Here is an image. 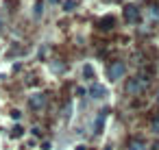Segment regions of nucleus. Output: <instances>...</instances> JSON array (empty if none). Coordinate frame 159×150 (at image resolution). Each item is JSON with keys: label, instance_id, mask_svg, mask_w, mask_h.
Listing matches in <instances>:
<instances>
[{"label": "nucleus", "instance_id": "obj_13", "mask_svg": "<svg viewBox=\"0 0 159 150\" xmlns=\"http://www.w3.org/2000/svg\"><path fill=\"white\" fill-rule=\"evenodd\" d=\"M157 102H159V94H157Z\"/></svg>", "mask_w": 159, "mask_h": 150}, {"label": "nucleus", "instance_id": "obj_4", "mask_svg": "<svg viewBox=\"0 0 159 150\" xmlns=\"http://www.w3.org/2000/svg\"><path fill=\"white\" fill-rule=\"evenodd\" d=\"M124 18H126L129 22H137V20H139V11H137V7L129 5V7L124 9Z\"/></svg>", "mask_w": 159, "mask_h": 150}, {"label": "nucleus", "instance_id": "obj_11", "mask_svg": "<svg viewBox=\"0 0 159 150\" xmlns=\"http://www.w3.org/2000/svg\"><path fill=\"white\" fill-rule=\"evenodd\" d=\"M2 26H5V20H2V13H0V31H2Z\"/></svg>", "mask_w": 159, "mask_h": 150}, {"label": "nucleus", "instance_id": "obj_7", "mask_svg": "<svg viewBox=\"0 0 159 150\" xmlns=\"http://www.w3.org/2000/svg\"><path fill=\"white\" fill-rule=\"evenodd\" d=\"M63 7H66V11H72V9H74V0H68Z\"/></svg>", "mask_w": 159, "mask_h": 150}, {"label": "nucleus", "instance_id": "obj_1", "mask_svg": "<svg viewBox=\"0 0 159 150\" xmlns=\"http://www.w3.org/2000/svg\"><path fill=\"white\" fill-rule=\"evenodd\" d=\"M144 89H146V81L139 78V76L129 78V83H126V87H124V91H126L129 96H137V94H142Z\"/></svg>", "mask_w": 159, "mask_h": 150}, {"label": "nucleus", "instance_id": "obj_10", "mask_svg": "<svg viewBox=\"0 0 159 150\" xmlns=\"http://www.w3.org/2000/svg\"><path fill=\"white\" fill-rule=\"evenodd\" d=\"M20 135H22V128H20V126H18V128H16V130H13V137H20Z\"/></svg>", "mask_w": 159, "mask_h": 150}, {"label": "nucleus", "instance_id": "obj_12", "mask_svg": "<svg viewBox=\"0 0 159 150\" xmlns=\"http://www.w3.org/2000/svg\"><path fill=\"white\" fill-rule=\"evenodd\" d=\"M50 2H59V0H50Z\"/></svg>", "mask_w": 159, "mask_h": 150}, {"label": "nucleus", "instance_id": "obj_9", "mask_svg": "<svg viewBox=\"0 0 159 150\" xmlns=\"http://www.w3.org/2000/svg\"><path fill=\"white\" fill-rule=\"evenodd\" d=\"M83 72H85V76H92V65H85Z\"/></svg>", "mask_w": 159, "mask_h": 150}, {"label": "nucleus", "instance_id": "obj_6", "mask_svg": "<svg viewBox=\"0 0 159 150\" xmlns=\"http://www.w3.org/2000/svg\"><path fill=\"white\" fill-rule=\"evenodd\" d=\"M126 150H146V148H144V143H142V141H137V139H135V141H131V143L126 146Z\"/></svg>", "mask_w": 159, "mask_h": 150}, {"label": "nucleus", "instance_id": "obj_2", "mask_svg": "<svg viewBox=\"0 0 159 150\" xmlns=\"http://www.w3.org/2000/svg\"><path fill=\"white\" fill-rule=\"evenodd\" d=\"M124 72H126V68H124V63H122V61H116V63H111V65L107 68V76H109V81H111V83L120 81V78L124 76Z\"/></svg>", "mask_w": 159, "mask_h": 150}, {"label": "nucleus", "instance_id": "obj_3", "mask_svg": "<svg viewBox=\"0 0 159 150\" xmlns=\"http://www.w3.org/2000/svg\"><path fill=\"white\" fill-rule=\"evenodd\" d=\"M29 104H31L33 109H42V107L46 104V96H44V94H33V96L29 98Z\"/></svg>", "mask_w": 159, "mask_h": 150}, {"label": "nucleus", "instance_id": "obj_8", "mask_svg": "<svg viewBox=\"0 0 159 150\" xmlns=\"http://www.w3.org/2000/svg\"><path fill=\"white\" fill-rule=\"evenodd\" d=\"M152 130H155V133H159V117H155V120H152Z\"/></svg>", "mask_w": 159, "mask_h": 150}, {"label": "nucleus", "instance_id": "obj_5", "mask_svg": "<svg viewBox=\"0 0 159 150\" xmlns=\"http://www.w3.org/2000/svg\"><path fill=\"white\" fill-rule=\"evenodd\" d=\"M89 94H92V98H98V100H100V98H105V96H107V89H105L102 85L94 83V85H92V89H89Z\"/></svg>", "mask_w": 159, "mask_h": 150}]
</instances>
